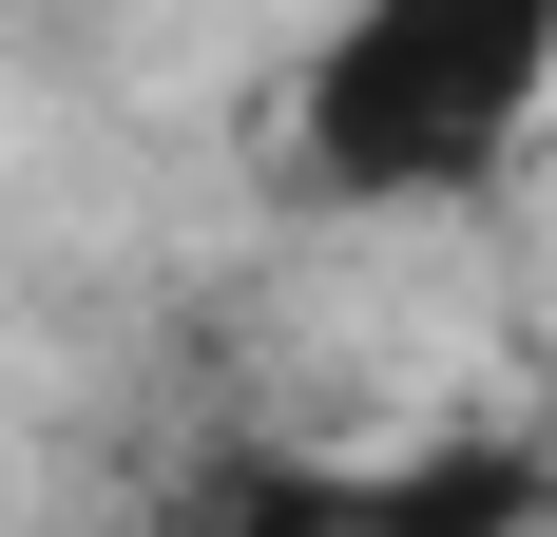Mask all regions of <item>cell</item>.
Segmentation results:
<instances>
[{
	"mask_svg": "<svg viewBox=\"0 0 557 537\" xmlns=\"http://www.w3.org/2000/svg\"><path fill=\"white\" fill-rule=\"evenodd\" d=\"M346 499H366V519H539V461H385V480H346Z\"/></svg>",
	"mask_w": 557,
	"mask_h": 537,
	"instance_id": "7a4b0ae2",
	"label": "cell"
},
{
	"mask_svg": "<svg viewBox=\"0 0 557 537\" xmlns=\"http://www.w3.org/2000/svg\"><path fill=\"white\" fill-rule=\"evenodd\" d=\"M557 77V0H346L308 97H288V154L308 192H481L519 154V115Z\"/></svg>",
	"mask_w": 557,
	"mask_h": 537,
	"instance_id": "6da1fadb",
	"label": "cell"
}]
</instances>
